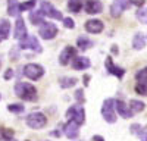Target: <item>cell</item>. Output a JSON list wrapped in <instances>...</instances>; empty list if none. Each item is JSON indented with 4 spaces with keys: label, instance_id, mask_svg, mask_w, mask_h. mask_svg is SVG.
Wrapping results in <instances>:
<instances>
[{
    "label": "cell",
    "instance_id": "obj_34",
    "mask_svg": "<svg viewBox=\"0 0 147 141\" xmlns=\"http://www.w3.org/2000/svg\"><path fill=\"white\" fill-rule=\"evenodd\" d=\"M12 77H13V70L9 68V69L6 70V74H5V79H10Z\"/></svg>",
    "mask_w": 147,
    "mask_h": 141
},
{
    "label": "cell",
    "instance_id": "obj_32",
    "mask_svg": "<svg viewBox=\"0 0 147 141\" xmlns=\"http://www.w3.org/2000/svg\"><path fill=\"white\" fill-rule=\"evenodd\" d=\"M137 16H138V19H141L143 22H147V7H146V9H140V10L137 12Z\"/></svg>",
    "mask_w": 147,
    "mask_h": 141
},
{
    "label": "cell",
    "instance_id": "obj_28",
    "mask_svg": "<svg viewBox=\"0 0 147 141\" xmlns=\"http://www.w3.org/2000/svg\"><path fill=\"white\" fill-rule=\"evenodd\" d=\"M136 91L141 96H147V82H137L136 84Z\"/></svg>",
    "mask_w": 147,
    "mask_h": 141
},
{
    "label": "cell",
    "instance_id": "obj_38",
    "mask_svg": "<svg viewBox=\"0 0 147 141\" xmlns=\"http://www.w3.org/2000/svg\"><path fill=\"white\" fill-rule=\"evenodd\" d=\"M143 140H144V141H147V134H144V137H143Z\"/></svg>",
    "mask_w": 147,
    "mask_h": 141
},
{
    "label": "cell",
    "instance_id": "obj_11",
    "mask_svg": "<svg viewBox=\"0 0 147 141\" xmlns=\"http://www.w3.org/2000/svg\"><path fill=\"white\" fill-rule=\"evenodd\" d=\"M105 66H106V70H107L109 74H112V75H115V77H118V78H122V77H124V74H125L124 69L119 68V66H116V65L113 63V60H112V57H110V56L106 57Z\"/></svg>",
    "mask_w": 147,
    "mask_h": 141
},
{
    "label": "cell",
    "instance_id": "obj_18",
    "mask_svg": "<svg viewBox=\"0 0 147 141\" xmlns=\"http://www.w3.org/2000/svg\"><path fill=\"white\" fill-rule=\"evenodd\" d=\"M30 21L34 23V25H43V23L46 22L44 21V15H43L41 10H31Z\"/></svg>",
    "mask_w": 147,
    "mask_h": 141
},
{
    "label": "cell",
    "instance_id": "obj_24",
    "mask_svg": "<svg viewBox=\"0 0 147 141\" xmlns=\"http://www.w3.org/2000/svg\"><path fill=\"white\" fill-rule=\"evenodd\" d=\"M128 107H129V110H131L132 115H134V113H138V112H141V110L144 109V103H143V101H138V100H131Z\"/></svg>",
    "mask_w": 147,
    "mask_h": 141
},
{
    "label": "cell",
    "instance_id": "obj_8",
    "mask_svg": "<svg viewBox=\"0 0 147 141\" xmlns=\"http://www.w3.org/2000/svg\"><path fill=\"white\" fill-rule=\"evenodd\" d=\"M41 12H43V15L44 16H49V18H53V19H63L62 13L52 5V3H49V2H41Z\"/></svg>",
    "mask_w": 147,
    "mask_h": 141
},
{
    "label": "cell",
    "instance_id": "obj_33",
    "mask_svg": "<svg viewBox=\"0 0 147 141\" xmlns=\"http://www.w3.org/2000/svg\"><path fill=\"white\" fill-rule=\"evenodd\" d=\"M63 21V25H65V28H74L75 27V22H74V19H71V18H63L62 19Z\"/></svg>",
    "mask_w": 147,
    "mask_h": 141
},
{
    "label": "cell",
    "instance_id": "obj_36",
    "mask_svg": "<svg viewBox=\"0 0 147 141\" xmlns=\"http://www.w3.org/2000/svg\"><path fill=\"white\" fill-rule=\"evenodd\" d=\"M93 141H105V138L100 137V135H94V137H93Z\"/></svg>",
    "mask_w": 147,
    "mask_h": 141
},
{
    "label": "cell",
    "instance_id": "obj_20",
    "mask_svg": "<svg viewBox=\"0 0 147 141\" xmlns=\"http://www.w3.org/2000/svg\"><path fill=\"white\" fill-rule=\"evenodd\" d=\"M7 13L10 16H19L21 9H19L18 0H7Z\"/></svg>",
    "mask_w": 147,
    "mask_h": 141
},
{
    "label": "cell",
    "instance_id": "obj_12",
    "mask_svg": "<svg viewBox=\"0 0 147 141\" xmlns=\"http://www.w3.org/2000/svg\"><path fill=\"white\" fill-rule=\"evenodd\" d=\"M103 10V5L100 0H87L85 2V12L90 15H97Z\"/></svg>",
    "mask_w": 147,
    "mask_h": 141
},
{
    "label": "cell",
    "instance_id": "obj_16",
    "mask_svg": "<svg viewBox=\"0 0 147 141\" xmlns=\"http://www.w3.org/2000/svg\"><path fill=\"white\" fill-rule=\"evenodd\" d=\"M115 109L118 110V115L125 117V119H128V117L132 116V112L129 110V107L122 100H115Z\"/></svg>",
    "mask_w": 147,
    "mask_h": 141
},
{
    "label": "cell",
    "instance_id": "obj_10",
    "mask_svg": "<svg viewBox=\"0 0 147 141\" xmlns=\"http://www.w3.org/2000/svg\"><path fill=\"white\" fill-rule=\"evenodd\" d=\"M75 53H77V50H75V47H72V46H66L65 49L62 50V53H60V56H59V63L60 65H68L71 60H74V57H75Z\"/></svg>",
    "mask_w": 147,
    "mask_h": 141
},
{
    "label": "cell",
    "instance_id": "obj_7",
    "mask_svg": "<svg viewBox=\"0 0 147 141\" xmlns=\"http://www.w3.org/2000/svg\"><path fill=\"white\" fill-rule=\"evenodd\" d=\"M19 47L21 49H30V50H34V52H37V53H41L43 52V49H41V46H40V43H38V40H37L34 35H27L24 40H21V44H19Z\"/></svg>",
    "mask_w": 147,
    "mask_h": 141
},
{
    "label": "cell",
    "instance_id": "obj_39",
    "mask_svg": "<svg viewBox=\"0 0 147 141\" xmlns=\"http://www.w3.org/2000/svg\"><path fill=\"white\" fill-rule=\"evenodd\" d=\"M0 66H2V62H0Z\"/></svg>",
    "mask_w": 147,
    "mask_h": 141
},
{
    "label": "cell",
    "instance_id": "obj_6",
    "mask_svg": "<svg viewBox=\"0 0 147 141\" xmlns=\"http://www.w3.org/2000/svg\"><path fill=\"white\" fill-rule=\"evenodd\" d=\"M38 35L44 40H52L57 35V27L52 22H44L43 25H40L38 30Z\"/></svg>",
    "mask_w": 147,
    "mask_h": 141
},
{
    "label": "cell",
    "instance_id": "obj_13",
    "mask_svg": "<svg viewBox=\"0 0 147 141\" xmlns=\"http://www.w3.org/2000/svg\"><path fill=\"white\" fill-rule=\"evenodd\" d=\"M78 124H75L74 121H69L66 125H63V132L69 140H75L80 134V129H78Z\"/></svg>",
    "mask_w": 147,
    "mask_h": 141
},
{
    "label": "cell",
    "instance_id": "obj_22",
    "mask_svg": "<svg viewBox=\"0 0 147 141\" xmlns=\"http://www.w3.org/2000/svg\"><path fill=\"white\" fill-rule=\"evenodd\" d=\"M82 5H84V0H68V7L74 13H78L82 9Z\"/></svg>",
    "mask_w": 147,
    "mask_h": 141
},
{
    "label": "cell",
    "instance_id": "obj_25",
    "mask_svg": "<svg viewBox=\"0 0 147 141\" xmlns=\"http://www.w3.org/2000/svg\"><path fill=\"white\" fill-rule=\"evenodd\" d=\"M77 78H60L59 79V84H60V87H62V88H71V87H74V85H75L77 84Z\"/></svg>",
    "mask_w": 147,
    "mask_h": 141
},
{
    "label": "cell",
    "instance_id": "obj_23",
    "mask_svg": "<svg viewBox=\"0 0 147 141\" xmlns=\"http://www.w3.org/2000/svg\"><path fill=\"white\" fill-rule=\"evenodd\" d=\"M15 135L13 129H9V128H2L0 126V141H9L12 140Z\"/></svg>",
    "mask_w": 147,
    "mask_h": 141
},
{
    "label": "cell",
    "instance_id": "obj_30",
    "mask_svg": "<svg viewBox=\"0 0 147 141\" xmlns=\"http://www.w3.org/2000/svg\"><path fill=\"white\" fill-rule=\"evenodd\" d=\"M7 110L12 112V113H22L24 110H25V107H24L22 104H9Z\"/></svg>",
    "mask_w": 147,
    "mask_h": 141
},
{
    "label": "cell",
    "instance_id": "obj_2",
    "mask_svg": "<svg viewBox=\"0 0 147 141\" xmlns=\"http://www.w3.org/2000/svg\"><path fill=\"white\" fill-rule=\"evenodd\" d=\"M66 117L69 121H74L75 124H78V125H82L85 122V110L81 104H74L68 109Z\"/></svg>",
    "mask_w": 147,
    "mask_h": 141
},
{
    "label": "cell",
    "instance_id": "obj_19",
    "mask_svg": "<svg viewBox=\"0 0 147 141\" xmlns=\"http://www.w3.org/2000/svg\"><path fill=\"white\" fill-rule=\"evenodd\" d=\"M9 31H10V22L7 19H0V41L9 37Z\"/></svg>",
    "mask_w": 147,
    "mask_h": 141
},
{
    "label": "cell",
    "instance_id": "obj_4",
    "mask_svg": "<svg viewBox=\"0 0 147 141\" xmlns=\"http://www.w3.org/2000/svg\"><path fill=\"white\" fill-rule=\"evenodd\" d=\"M27 125L32 129H41L47 125V117L40 113V112H34V113H30L27 116Z\"/></svg>",
    "mask_w": 147,
    "mask_h": 141
},
{
    "label": "cell",
    "instance_id": "obj_35",
    "mask_svg": "<svg viewBox=\"0 0 147 141\" xmlns=\"http://www.w3.org/2000/svg\"><path fill=\"white\" fill-rule=\"evenodd\" d=\"M146 3V0H131V5H137V6H143Z\"/></svg>",
    "mask_w": 147,
    "mask_h": 141
},
{
    "label": "cell",
    "instance_id": "obj_31",
    "mask_svg": "<svg viewBox=\"0 0 147 141\" xmlns=\"http://www.w3.org/2000/svg\"><path fill=\"white\" fill-rule=\"evenodd\" d=\"M75 99H77L78 104H81V103H84V101H85V97H84V91H82V88H80V90H77V91H75Z\"/></svg>",
    "mask_w": 147,
    "mask_h": 141
},
{
    "label": "cell",
    "instance_id": "obj_15",
    "mask_svg": "<svg viewBox=\"0 0 147 141\" xmlns=\"http://www.w3.org/2000/svg\"><path fill=\"white\" fill-rule=\"evenodd\" d=\"M15 38L18 40H24L27 37V27H25V22H24V19L21 16H18L16 19V23H15Z\"/></svg>",
    "mask_w": 147,
    "mask_h": 141
},
{
    "label": "cell",
    "instance_id": "obj_5",
    "mask_svg": "<svg viewBox=\"0 0 147 141\" xmlns=\"http://www.w3.org/2000/svg\"><path fill=\"white\" fill-rule=\"evenodd\" d=\"M24 75L32 81H37L44 75V69H43V66L37 65V63H28L24 66Z\"/></svg>",
    "mask_w": 147,
    "mask_h": 141
},
{
    "label": "cell",
    "instance_id": "obj_1",
    "mask_svg": "<svg viewBox=\"0 0 147 141\" xmlns=\"http://www.w3.org/2000/svg\"><path fill=\"white\" fill-rule=\"evenodd\" d=\"M15 94L22 99V100H25V101H34L37 100V90L32 84H30V82H16V85H15Z\"/></svg>",
    "mask_w": 147,
    "mask_h": 141
},
{
    "label": "cell",
    "instance_id": "obj_9",
    "mask_svg": "<svg viewBox=\"0 0 147 141\" xmlns=\"http://www.w3.org/2000/svg\"><path fill=\"white\" fill-rule=\"evenodd\" d=\"M129 6H131V0H115L112 6H110V13H112V16L116 18Z\"/></svg>",
    "mask_w": 147,
    "mask_h": 141
},
{
    "label": "cell",
    "instance_id": "obj_17",
    "mask_svg": "<svg viewBox=\"0 0 147 141\" xmlns=\"http://www.w3.org/2000/svg\"><path fill=\"white\" fill-rule=\"evenodd\" d=\"M72 66H74V69H77V70H84V69L90 68V60H88L87 57H84V56L74 57V60H72Z\"/></svg>",
    "mask_w": 147,
    "mask_h": 141
},
{
    "label": "cell",
    "instance_id": "obj_21",
    "mask_svg": "<svg viewBox=\"0 0 147 141\" xmlns=\"http://www.w3.org/2000/svg\"><path fill=\"white\" fill-rule=\"evenodd\" d=\"M132 47L136 50H141L146 47V38L143 34H136L134 35V40H132Z\"/></svg>",
    "mask_w": 147,
    "mask_h": 141
},
{
    "label": "cell",
    "instance_id": "obj_27",
    "mask_svg": "<svg viewBox=\"0 0 147 141\" xmlns=\"http://www.w3.org/2000/svg\"><path fill=\"white\" fill-rule=\"evenodd\" d=\"M136 79L137 82H147V68H143L138 70L136 74Z\"/></svg>",
    "mask_w": 147,
    "mask_h": 141
},
{
    "label": "cell",
    "instance_id": "obj_37",
    "mask_svg": "<svg viewBox=\"0 0 147 141\" xmlns=\"http://www.w3.org/2000/svg\"><path fill=\"white\" fill-rule=\"evenodd\" d=\"M88 79H90V77H88V75H85V77H84V81H85L84 84H85V85H88Z\"/></svg>",
    "mask_w": 147,
    "mask_h": 141
},
{
    "label": "cell",
    "instance_id": "obj_26",
    "mask_svg": "<svg viewBox=\"0 0 147 141\" xmlns=\"http://www.w3.org/2000/svg\"><path fill=\"white\" fill-rule=\"evenodd\" d=\"M77 44H78V47L81 50H87V49H90V47L93 46V41L88 40L87 37H80L77 40Z\"/></svg>",
    "mask_w": 147,
    "mask_h": 141
},
{
    "label": "cell",
    "instance_id": "obj_14",
    "mask_svg": "<svg viewBox=\"0 0 147 141\" xmlns=\"http://www.w3.org/2000/svg\"><path fill=\"white\" fill-rule=\"evenodd\" d=\"M103 28H105L103 22L99 21V19H90V21L85 22V30L90 34H99V32L103 31Z\"/></svg>",
    "mask_w": 147,
    "mask_h": 141
},
{
    "label": "cell",
    "instance_id": "obj_3",
    "mask_svg": "<svg viewBox=\"0 0 147 141\" xmlns=\"http://www.w3.org/2000/svg\"><path fill=\"white\" fill-rule=\"evenodd\" d=\"M102 116L103 119L109 124H115L116 122V113H115V100L113 99H107L103 101L102 106Z\"/></svg>",
    "mask_w": 147,
    "mask_h": 141
},
{
    "label": "cell",
    "instance_id": "obj_40",
    "mask_svg": "<svg viewBox=\"0 0 147 141\" xmlns=\"http://www.w3.org/2000/svg\"><path fill=\"white\" fill-rule=\"evenodd\" d=\"M0 99H2V97H0Z\"/></svg>",
    "mask_w": 147,
    "mask_h": 141
},
{
    "label": "cell",
    "instance_id": "obj_29",
    "mask_svg": "<svg viewBox=\"0 0 147 141\" xmlns=\"http://www.w3.org/2000/svg\"><path fill=\"white\" fill-rule=\"evenodd\" d=\"M35 3H37V0H28V2L19 5V9H21V12H24V10H32Z\"/></svg>",
    "mask_w": 147,
    "mask_h": 141
}]
</instances>
